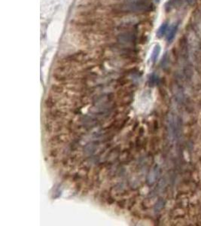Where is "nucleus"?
<instances>
[{"label": "nucleus", "mask_w": 201, "mask_h": 226, "mask_svg": "<svg viewBox=\"0 0 201 226\" xmlns=\"http://www.w3.org/2000/svg\"><path fill=\"white\" fill-rule=\"evenodd\" d=\"M117 39V42L123 45H135L137 37L134 32H126L119 34Z\"/></svg>", "instance_id": "nucleus-2"}, {"label": "nucleus", "mask_w": 201, "mask_h": 226, "mask_svg": "<svg viewBox=\"0 0 201 226\" xmlns=\"http://www.w3.org/2000/svg\"><path fill=\"white\" fill-rule=\"evenodd\" d=\"M177 29H178V26L175 25V26H172V27L169 29V32L167 34V40L168 42H171L172 41V39H174L175 36V33L177 32Z\"/></svg>", "instance_id": "nucleus-4"}, {"label": "nucleus", "mask_w": 201, "mask_h": 226, "mask_svg": "<svg viewBox=\"0 0 201 226\" xmlns=\"http://www.w3.org/2000/svg\"><path fill=\"white\" fill-rule=\"evenodd\" d=\"M168 27V23L165 22L162 25L159 27V29L157 31V36L158 38H162L164 36V34L166 33Z\"/></svg>", "instance_id": "nucleus-3"}, {"label": "nucleus", "mask_w": 201, "mask_h": 226, "mask_svg": "<svg viewBox=\"0 0 201 226\" xmlns=\"http://www.w3.org/2000/svg\"><path fill=\"white\" fill-rule=\"evenodd\" d=\"M161 46H160V45H156L155 46V48H154V49H153V51H152V54H151V60L153 61V63H155L157 60V59H158V56H159L160 54V52H161Z\"/></svg>", "instance_id": "nucleus-5"}, {"label": "nucleus", "mask_w": 201, "mask_h": 226, "mask_svg": "<svg viewBox=\"0 0 201 226\" xmlns=\"http://www.w3.org/2000/svg\"><path fill=\"white\" fill-rule=\"evenodd\" d=\"M154 10V5L148 0H128L116 7L115 11L121 13L137 14L149 12Z\"/></svg>", "instance_id": "nucleus-1"}]
</instances>
